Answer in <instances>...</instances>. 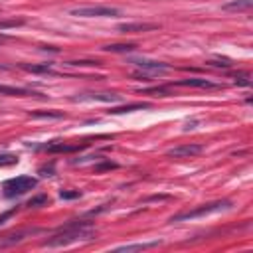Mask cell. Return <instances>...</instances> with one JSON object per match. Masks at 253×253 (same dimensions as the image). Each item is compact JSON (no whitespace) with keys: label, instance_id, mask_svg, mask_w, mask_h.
<instances>
[{"label":"cell","instance_id":"8","mask_svg":"<svg viewBox=\"0 0 253 253\" xmlns=\"http://www.w3.org/2000/svg\"><path fill=\"white\" fill-rule=\"evenodd\" d=\"M196 87V89H220L222 85L220 83H214L210 79H204V78H190V79H180V81H174L170 83V87Z\"/></svg>","mask_w":253,"mask_h":253},{"label":"cell","instance_id":"15","mask_svg":"<svg viewBox=\"0 0 253 253\" xmlns=\"http://www.w3.org/2000/svg\"><path fill=\"white\" fill-rule=\"evenodd\" d=\"M253 6V0H232L222 6V10H249Z\"/></svg>","mask_w":253,"mask_h":253},{"label":"cell","instance_id":"18","mask_svg":"<svg viewBox=\"0 0 253 253\" xmlns=\"http://www.w3.org/2000/svg\"><path fill=\"white\" fill-rule=\"evenodd\" d=\"M65 65H74V67H95V65H101L99 61H93V59H76V61H67Z\"/></svg>","mask_w":253,"mask_h":253},{"label":"cell","instance_id":"19","mask_svg":"<svg viewBox=\"0 0 253 253\" xmlns=\"http://www.w3.org/2000/svg\"><path fill=\"white\" fill-rule=\"evenodd\" d=\"M18 162V156L14 155H0V166H12Z\"/></svg>","mask_w":253,"mask_h":253},{"label":"cell","instance_id":"27","mask_svg":"<svg viewBox=\"0 0 253 253\" xmlns=\"http://www.w3.org/2000/svg\"><path fill=\"white\" fill-rule=\"evenodd\" d=\"M0 69H8V65H0Z\"/></svg>","mask_w":253,"mask_h":253},{"label":"cell","instance_id":"9","mask_svg":"<svg viewBox=\"0 0 253 253\" xmlns=\"http://www.w3.org/2000/svg\"><path fill=\"white\" fill-rule=\"evenodd\" d=\"M156 28H158L156 24L135 22V24H121V26H119V32H123V34H133V32H151V30H156Z\"/></svg>","mask_w":253,"mask_h":253},{"label":"cell","instance_id":"17","mask_svg":"<svg viewBox=\"0 0 253 253\" xmlns=\"http://www.w3.org/2000/svg\"><path fill=\"white\" fill-rule=\"evenodd\" d=\"M32 119H63L65 115L61 111H34L30 113Z\"/></svg>","mask_w":253,"mask_h":253},{"label":"cell","instance_id":"7","mask_svg":"<svg viewBox=\"0 0 253 253\" xmlns=\"http://www.w3.org/2000/svg\"><path fill=\"white\" fill-rule=\"evenodd\" d=\"M204 151L202 144H196V142H190V144H180V147H174L170 149L166 155L172 156V158H190V156H196Z\"/></svg>","mask_w":253,"mask_h":253},{"label":"cell","instance_id":"26","mask_svg":"<svg viewBox=\"0 0 253 253\" xmlns=\"http://www.w3.org/2000/svg\"><path fill=\"white\" fill-rule=\"evenodd\" d=\"M6 218H10V214H4V215H2V218H0V224H2V222H4Z\"/></svg>","mask_w":253,"mask_h":253},{"label":"cell","instance_id":"16","mask_svg":"<svg viewBox=\"0 0 253 253\" xmlns=\"http://www.w3.org/2000/svg\"><path fill=\"white\" fill-rule=\"evenodd\" d=\"M20 67L22 69H26V71H32V74H56V71H52V67H50V63H44V65H28V63H20Z\"/></svg>","mask_w":253,"mask_h":253},{"label":"cell","instance_id":"24","mask_svg":"<svg viewBox=\"0 0 253 253\" xmlns=\"http://www.w3.org/2000/svg\"><path fill=\"white\" fill-rule=\"evenodd\" d=\"M42 202H46V196H38V198L30 200V204H28V206H36V204H42Z\"/></svg>","mask_w":253,"mask_h":253},{"label":"cell","instance_id":"12","mask_svg":"<svg viewBox=\"0 0 253 253\" xmlns=\"http://www.w3.org/2000/svg\"><path fill=\"white\" fill-rule=\"evenodd\" d=\"M151 103H129V105H123V107H113L109 111L111 115H123V113H133V111H138V109H151Z\"/></svg>","mask_w":253,"mask_h":253},{"label":"cell","instance_id":"23","mask_svg":"<svg viewBox=\"0 0 253 253\" xmlns=\"http://www.w3.org/2000/svg\"><path fill=\"white\" fill-rule=\"evenodd\" d=\"M210 65H215V67H230L232 63L224 59V61H210Z\"/></svg>","mask_w":253,"mask_h":253},{"label":"cell","instance_id":"22","mask_svg":"<svg viewBox=\"0 0 253 253\" xmlns=\"http://www.w3.org/2000/svg\"><path fill=\"white\" fill-rule=\"evenodd\" d=\"M109 168H117V164H115V162H103V164L95 166L97 172H101V170H109Z\"/></svg>","mask_w":253,"mask_h":253},{"label":"cell","instance_id":"21","mask_svg":"<svg viewBox=\"0 0 253 253\" xmlns=\"http://www.w3.org/2000/svg\"><path fill=\"white\" fill-rule=\"evenodd\" d=\"M235 83L245 85V87H249V85H251V81H249V76H247V74H239V76H235Z\"/></svg>","mask_w":253,"mask_h":253},{"label":"cell","instance_id":"20","mask_svg":"<svg viewBox=\"0 0 253 253\" xmlns=\"http://www.w3.org/2000/svg\"><path fill=\"white\" fill-rule=\"evenodd\" d=\"M79 196H81V192H79V190H76V192L61 190V192H59V198H63V200H74V198H79Z\"/></svg>","mask_w":253,"mask_h":253},{"label":"cell","instance_id":"10","mask_svg":"<svg viewBox=\"0 0 253 253\" xmlns=\"http://www.w3.org/2000/svg\"><path fill=\"white\" fill-rule=\"evenodd\" d=\"M46 153H76V151H81L83 147L79 144H65V142H52V144H44L42 147Z\"/></svg>","mask_w":253,"mask_h":253},{"label":"cell","instance_id":"3","mask_svg":"<svg viewBox=\"0 0 253 253\" xmlns=\"http://www.w3.org/2000/svg\"><path fill=\"white\" fill-rule=\"evenodd\" d=\"M129 63H133L135 67H138L136 78H142V79H149L151 76H158V74H164V71L170 69L168 63H164V61H155V59H147V58H131Z\"/></svg>","mask_w":253,"mask_h":253},{"label":"cell","instance_id":"6","mask_svg":"<svg viewBox=\"0 0 253 253\" xmlns=\"http://www.w3.org/2000/svg\"><path fill=\"white\" fill-rule=\"evenodd\" d=\"M71 101H79V103H85V101L117 103V101H123V97L117 95V93H79V95H76V97H71Z\"/></svg>","mask_w":253,"mask_h":253},{"label":"cell","instance_id":"1","mask_svg":"<svg viewBox=\"0 0 253 253\" xmlns=\"http://www.w3.org/2000/svg\"><path fill=\"white\" fill-rule=\"evenodd\" d=\"M93 237H95V230L91 228V222H69L56 235L46 239L44 247H65L71 243L89 241Z\"/></svg>","mask_w":253,"mask_h":253},{"label":"cell","instance_id":"5","mask_svg":"<svg viewBox=\"0 0 253 253\" xmlns=\"http://www.w3.org/2000/svg\"><path fill=\"white\" fill-rule=\"evenodd\" d=\"M71 16L79 18H107V16H119V8L113 6H78L69 10Z\"/></svg>","mask_w":253,"mask_h":253},{"label":"cell","instance_id":"2","mask_svg":"<svg viewBox=\"0 0 253 253\" xmlns=\"http://www.w3.org/2000/svg\"><path fill=\"white\" fill-rule=\"evenodd\" d=\"M232 202L230 200H218V202H210V204H202L194 210H186V212H180L176 214L174 218H170V222H188V220H196V218H204V215L215 214V212H224L230 210Z\"/></svg>","mask_w":253,"mask_h":253},{"label":"cell","instance_id":"25","mask_svg":"<svg viewBox=\"0 0 253 253\" xmlns=\"http://www.w3.org/2000/svg\"><path fill=\"white\" fill-rule=\"evenodd\" d=\"M196 127V121H192V123H188L186 127H184V131H190V129H194Z\"/></svg>","mask_w":253,"mask_h":253},{"label":"cell","instance_id":"14","mask_svg":"<svg viewBox=\"0 0 253 253\" xmlns=\"http://www.w3.org/2000/svg\"><path fill=\"white\" fill-rule=\"evenodd\" d=\"M135 50H136L135 44H109V46H103V52H113V54H131Z\"/></svg>","mask_w":253,"mask_h":253},{"label":"cell","instance_id":"11","mask_svg":"<svg viewBox=\"0 0 253 253\" xmlns=\"http://www.w3.org/2000/svg\"><path fill=\"white\" fill-rule=\"evenodd\" d=\"M162 241H147V243H133V245H121L115 247V253H131V251H142V249H151V247H158Z\"/></svg>","mask_w":253,"mask_h":253},{"label":"cell","instance_id":"4","mask_svg":"<svg viewBox=\"0 0 253 253\" xmlns=\"http://www.w3.org/2000/svg\"><path fill=\"white\" fill-rule=\"evenodd\" d=\"M38 180L32 178V176H16V178H10L4 182V196L6 198H16V196H22L26 194L28 190L36 188Z\"/></svg>","mask_w":253,"mask_h":253},{"label":"cell","instance_id":"13","mask_svg":"<svg viewBox=\"0 0 253 253\" xmlns=\"http://www.w3.org/2000/svg\"><path fill=\"white\" fill-rule=\"evenodd\" d=\"M0 95H12V97H26V95H38L24 87H12V85H2L0 83Z\"/></svg>","mask_w":253,"mask_h":253}]
</instances>
